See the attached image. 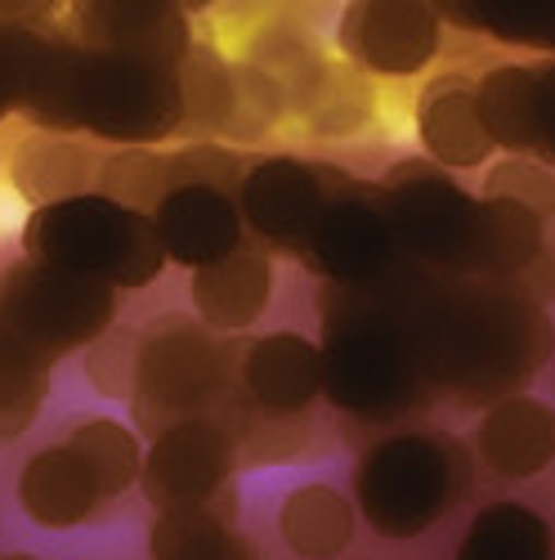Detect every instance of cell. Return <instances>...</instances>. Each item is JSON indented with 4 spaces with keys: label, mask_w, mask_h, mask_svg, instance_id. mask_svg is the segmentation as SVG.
<instances>
[{
    "label": "cell",
    "mask_w": 555,
    "mask_h": 560,
    "mask_svg": "<svg viewBox=\"0 0 555 560\" xmlns=\"http://www.w3.org/2000/svg\"><path fill=\"white\" fill-rule=\"evenodd\" d=\"M408 332L430 395L480 412L506 395H524L555 354L551 314L501 278L430 269Z\"/></svg>",
    "instance_id": "obj_1"
},
{
    "label": "cell",
    "mask_w": 555,
    "mask_h": 560,
    "mask_svg": "<svg viewBox=\"0 0 555 560\" xmlns=\"http://www.w3.org/2000/svg\"><path fill=\"white\" fill-rule=\"evenodd\" d=\"M422 265L399 260L367 288H322V404L358 427L399 431L422 417L435 395L412 350V301L426 283Z\"/></svg>",
    "instance_id": "obj_2"
},
{
    "label": "cell",
    "mask_w": 555,
    "mask_h": 560,
    "mask_svg": "<svg viewBox=\"0 0 555 560\" xmlns=\"http://www.w3.org/2000/svg\"><path fill=\"white\" fill-rule=\"evenodd\" d=\"M475 493V453L448 431L399 427L354 462V506L377 538L412 542Z\"/></svg>",
    "instance_id": "obj_3"
},
{
    "label": "cell",
    "mask_w": 555,
    "mask_h": 560,
    "mask_svg": "<svg viewBox=\"0 0 555 560\" xmlns=\"http://www.w3.org/2000/svg\"><path fill=\"white\" fill-rule=\"evenodd\" d=\"M23 256L63 273L99 278L117 292H144L166 269L153 220L108 194H81L55 207H36L23 224Z\"/></svg>",
    "instance_id": "obj_4"
},
{
    "label": "cell",
    "mask_w": 555,
    "mask_h": 560,
    "mask_svg": "<svg viewBox=\"0 0 555 560\" xmlns=\"http://www.w3.org/2000/svg\"><path fill=\"white\" fill-rule=\"evenodd\" d=\"M238 337H215L189 314H162L139 346V390L130 399L134 431L157 435L189 417H211L234 399Z\"/></svg>",
    "instance_id": "obj_5"
},
{
    "label": "cell",
    "mask_w": 555,
    "mask_h": 560,
    "mask_svg": "<svg viewBox=\"0 0 555 560\" xmlns=\"http://www.w3.org/2000/svg\"><path fill=\"white\" fill-rule=\"evenodd\" d=\"M76 130L113 149H157L184 139L179 68L76 45Z\"/></svg>",
    "instance_id": "obj_6"
},
{
    "label": "cell",
    "mask_w": 555,
    "mask_h": 560,
    "mask_svg": "<svg viewBox=\"0 0 555 560\" xmlns=\"http://www.w3.org/2000/svg\"><path fill=\"white\" fill-rule=\"evenodd\" d=\"M377 202L403 260L471 278L480 198L426 158H403L377 179Z\"/></svg>",
    "instance_id": "obj_7"
},
{
    "label": "cell",
    "mask_w": 555,
    "mask_h": 560,
    "mask_svg": "<svg viewBox=\"0 0 555 560\" xmlns=\"http://www.w3.org/2000/svg\"><path fill=\"white\" fill-rule=\"evenodd\" d=\"M117 301L121 292L99 278L63 273L27 256L0 273V318L50 363L95 346L117 323Z\"/></svg>",
    "instance_id": "obj_8"
},
{
    "label": "cell",
    "mask_w": 555,
    "mask_h": 560,
    "mask_svg": "<svg viewBox=\"0 0 555 560\" xmlns=\"http://www.w3.org/2000/svg\"><path fill=\"white\" fill-rule=\"evenodd\" d=\"M350 175L328 162H305V158H256L247 162L238 179V211L247 224V238L260 243L269 256H300L309 233L328 207V198L341 189Z\"/></svg>",
    "instance_id": "obj_9"
},
{
    "label": "cell",
    "mask_w": 555,
    "mask_h": 560,
    "mask_svg": "<svg viewBox=\"0 0 555 560\" xmlns=\"http://www.w3.org/2000/svg\"><path fill=\"white\" fill-rule=\"evenodd\" d=\"M448 23L430 0H350L336 19V50L367 81L426 77L444 55Z\"/></svg>",
    "instance_id": "obj_10"
},
{
    "label": "cell",
    "mask_w": 555,
    "mask_h": 560,
    "mask_svg": "<svg viewBox=\"0 0 555 560\" xmlns=\"http://www.w3.org/2000/svg\"><path fill=\"white\" fill-rule=\"evenodd\" d=\"M243 471L238 435L220 412L189 417L157 431L144 448V471H139V493L153 511L175 506H206L224 493H234V476Z\"/></svg>",
    "instance_id": "obj_11"
},
{
    "label": "cell",
    "mask_w": 555,
    "mask_h": 560,
    "mask_svg": "<svg viewBox=\"0 0 555 560\" xmlns=\"http://www.w3.org/2000/svg\"><path fill=\"white\" fill-rule=\"evenodd\" d=\"M296 260L328 288H367L377 278H386L403 256L381 215L377 184H363L350 175L328 198V207H322L309 243L300 247Z\"/></svg>",
    "instance_id": "obj_12"
},
{
    "label": "cell",
    "mask_w": 555,
    "mask_h": 560,
    "mask_svg": "<svg viewBox=\"0 0 555 560\" xmlns=\"http://www.w3.org/2000/svg\"><path fill=\"white\" fill-rule=\"evenodd\" d=\"M63 32L81 50L139 55L175 68L198 45L189 10L175 0H76L63 10Z\"/></svg>",
    "instance_id": "obj_13"
},
{
    "label": "cell",
    "mask_w": 555,
    "mask_h": 560,
    "mask_svg": "<svg viewBox=\"0 0 555 560\" xmlns=\"http://www.w3.org/2000/svg\"><path fill=\"white\" fill-rule=\"evenodd\" d=\"M234 399L260 417H314L322 404V350L305 332H264L234 359Z\"/></svg>",
    "instance_id": "obj_14"
},
{
    "label": "cell",
    "mask_w": 555,
    "mask_h": 560,
    "mask_svg": "<svg viewBox=\"0 0 555 560\" xmlns=\"http://www.w3.org/2000/svg\"><path fill=\"white\" fill-rule=\"evenodd\" d=\"M149 220L166 252V265H179L189 273L234 256L247 243L238 198L228 189H215V184H175Z\"/></svg>",
    "instance_id": "obj_15"
},
{
    "label": "cell",
    "mask_w": 555,
    "mask_h": 560,
    "mask_svg": "<svg viewBox=\"0 0 555 560\" xmlns=\"http://www.w3.org/2000/svg\"><path fill=\"white\" fill-rule=\"evenodd\" d=\"M475 466L493 480L506 485H529L546 466H555V404L538 399L533 390L506 395L488 404L471 435Z\"/></svg>",
    "instance_id": "obj_16"
},
{
    "label": "cell",
    "mask_w": 555,
    "mask_h": 560,
    "mask_svg": "<svg viewBox=\"0 0 555 560\" xmlns=\"http://www.w3.org/2000/svg\"><path fill=\"white\" fill-rule=\"evenodd\" d=\"M14 502L36 529H50V534L81 529L108 506L104 489L68 444H45L19 466Z\"/></svg>",
    "instance_id": "obj_17"
},
{
    "label": "cell",
    "mask_w": 555,
    "mask_h": 560,
    "mask_svg": "<svg viewBox=\"0 0 555 560\" xmlns=\"http://www.w3.org/2000/svg\"><path fill=\"white\" fill-rule=\"evenodd\" d=\"M273 296V256L260 243H243L234 256H224L206 269H193L189 301L193 318L215 337H243L264 318Z\"/></svg>",
    "instance_id": "obj_18"
},
{
    "label": "cell",
    "mask_w": 555,
    "mask_h": 560,
    "mask_svg": "<svg viewBox=\"0 0 555 560\" xmlns=\"http://www.w3.org/2000/svg\"><path fill=\"white\" fill-rule=\"evenodd\" d=\"M416 139H422V158L448 175L488 171L497 149L480 121L475 81H467L461 72L435 77L422 104H416Z\"/></svg>",
    "instance_id": "obj_19"
},
{
    "label": "cell",
    "mask_w": 555,
    "mask_h": 560,
    "mask_svg": "<svg viewBox=\"0 0 555 560\" xmlns=\"http://www.w3.org/2000/svg\"><path fill=\"white\" fill-rule=\"evenodd\" d=\"M104 162H108V153L85 135L32 130L10 153V184L36 211V207H55V202H68L81 194H99Z\"/></svg>",
    "instance_id": "obj_20"
},
{
    "label": "cell",
    "mask_w": 555,
    "mask_h": 560,
    "mask_svg": "<svg viewBox=\"0 0 555 560\" xmlns=\"http://www.w3.org/2000/svg\"><path fill=\"white\" fill-rule=\"evenodd\" d=\"M149 560H260L238 529V498L224 493L206 506L157 511L149 529Z\"/></svg>",
    "instance_id": "obj_21"
},
{
    "label": "cell",
    "mask_w": 555,
    "mask_h": 560,
    "mask_svg": "<svg viewBox=\"0 0 555 560\" xmlns=\"http://www.w3.org/2000/svg\"><path fill=\"white\" fill-rule=\"evenodd\" d=\"M475 104L480 121L493 139V149L506 158H538L542 162V135H538V63H493L475 77Z\"/></svg>",
    "instance_id": "obj_22"
},
{
    "label": "cell",
    "mask_w": 555,
    "mask_h": 560,
    "mask_svg": "<svg viewBox=\"0 0 555 560\" xmlns=\"http://www.w3.org/2000/svg\"><path fill=\"white\" fill-rule=\"evenodd\" d=\"M358 534V506L336 485H296L278 506V538L296 560H341Z\"/></svg>",
    "instance_id": "obj_23"
},
{
    "label": "cell",
    "mask_w": 555,
    "mask_h": 560,
    "mask_svg": "<svg viewBox=\"0 0 555 560\" xmlns=\"http://www.w3.org/2000/svg\"><path fill=\"white\" fill-rule=\"evenodd\" d=\"M63 36V14L59 10H10L0 5V126L23 113L40 68L50 63L55 45Z\"/></svg>",
    "instance_id": "obj_24"
},
{
    "label": "cell",
    "mask_w": 555,
    "mask_h": 560,
    "mask_svg": "<svg viewBox=\"0 0 555 560\" xmlns=\"http://www.w3.org/2000/svg\"><path fill=\"white\" fill-rule=\"evenodd\" d=\"M243 59L256 63L260 72H269L278 81V90L287 95V108L296 117H305V108L314 104V95H318L322 81H328V72H332V59L322 55V45L305 27L283 23V19L260 27L251 36Z\"/></svg>",
    "instance_id": "obj_25"
},
{
    "label": "cell",
    "mask_w": 555,
    "mask_h": 560,
    "mask_svg": "<svg viewBox=\"0 0 555 560\" xmlns=\"http://www.w3.org/2000/svg\"><path fill=\"white\" fill-rule=\"evenodd\" d=\"M452 560H555V529L529 502L501 498L475 511Z\"/></svg>",
    "instance_id": "obj_26"
},
{
    "label": "cell",
    "mask_w": 555,
    "mask_h": 560,
    "mask_svg": "<svg viewBox=\"0 0 555 560\" xmlns=\"http://www.w3.org/2000/svg\"><path fill=\"white\" fill-rule=\"evenodd\" d=\"M542 238H546V220L533 215L529 207L480 198L471 278H501V283H511V278H520L538 260Z\"/></svg>",
    "instance_id": "obj_27"
},
{
    "label": "cell",
    "mask_w": 555,
    "mask_h": 560,
    "mask_svg": "<svg viewBox=\"0 0 555 560\" xmlns=\"http://www.w3.org/2000/svg\"><path fill=\"white\" fill-rule=\"evenodd\" d=\"M444 23L475 32L493 45H516L555 59V0H457L435 5Z\"/></svg>",
    "instance_id": "obj_28"
},
{
    "label": "cell",
    "mask_w": 555,
    "mask_h": 560,
    "mask_svg": "<svg viewBox=\"0 0 555 560\" xmlns=\"http://www.w3.org/2000/svg\"><path fill=\"white\" fill-rule=\"evenodd\" d=\"M63 444L85 462V471L95 476L108 502H117L121 493L139 485V471H144V435L117 422V417H81V422L68 427Z\"/></svg>",
    "instance_id": "obj_29"
},
{
    "label": "cell",
    "mask_w": 555,
    "mask_h": 560,
    "mask_svg": "<svg viewBox=\"0 0 555 560\" xmlns=\"http://www.w3.org/2000/svg\"><path fill=\"white\" fill-rule=\"evenodd\" d=\"M55 363L40 359L5 318H0V444L23 440L50 399Z\"/></svg>",
    "instance_id": "obj_30"
},
{
    "label": "cell",
    "mask_w": 555,
    "mask_h": 560,
    "mask_svg": "<svg viewBox=\"0 0 555 560\" xmlns=\"http://www.w3.org/2000/svg\"><path fill=\"white\" fill-rule=\"evenodd\" d=\"M179 90H184V139L220 144L228 108H234V59L198 40L179 68Z\"/></svg>",
    "instance_id": "obj_31"
},
{
    "label": "cell",
    "mask_w": 555,
    "mask_h": 560,
    "mask_svg": "<svg viewBox=\"0 0 555 560\" xmlns=\"http://www.w3.org/2000/svg\"><path fill=\"white\" fill-rule=\"evenodd\" d=\"M292 117L287 95L278 90V81L269 72H260L247 59H234V108H228V126H224V149H247V144H264V139Z\"/></svg>",
    "instance_id": "obj_32"
},
{
    "label": "cell",
    "mask_w": 555,
    "mask_h": 560,
    "mask_svg": "<svg viewBox=\"0 0 555 560\" xmlns=\"http://www.w3.org/2000/svg\"><path fill=\"white\" fill-rule=\"evenodd\" d=\"M373 117H377V90L350 63H332L328 81L305 108V126L318 139H354L358 130L373 126Z\"/></svg>",
    "instance_id": "obj_33"
},
{
    "label": "cell",
    "mask_w": 555,
    "mask_h": 560,
    "mask_svg": "<svg viewBox=\"0 0 555 560\" xmlns=\"http://www.w3.org/2000/svg\"><path fill=\"white\" fill-rule=\"evenodd\" d=\"M170 189H175L170 153H157V149H117V153H108L104 175H99V194H108L121 207L144 211V215H153V207Z\"/></svg>",
    "instance_id": "obj_34"
},
{
    "label": "cell",
    "mask_w": 555,
    "mask_h": 560,
    "mask_svg": "<svg viewBox=\"0 0 555 560\" xmlns=\"http://www.w3.org/2000/svg\"><path fill=\"white\" fill-rule=\"evenodd\" d=\"M139 346H144V328H126V323H113V328L81 350V377L85 386L104 395V399H117V404H130L134 390H139Z\"/></svg>",
    "instance_id": "obj_35"
},
{
    "label": "cell",
    "mask_w": 555,
    "mask_h": 560,
    "mask_svg": "<svg viewBox=\"0 0 555 560\" xmlns=\"http://www.w3.org/2000/svg\"><path fill=\"white\" fill-rule=\"evenodd\" d=\"M475 198H501V202H520L533 215L551 220L555 215V171L538 158H497L484 179H480V194Z\"/></svg>",
    "instance_id": "obj_36"
},
{
    "label": "cell",
    "mask_w": 555,
    "mask_h": 560,
    "mask_svg": "<svg viewBox=\"0 0 555 560\" xmlns=\"http://www.w3.org/2000/svg\"><path fill=\"white\" fill-rule=\"evenodd\" d=\"M538 135H542V162L555 171V59L538 63Z\"/></svg>",
    "instance_id": "obj_37"
},
{
    "label": "cell",
    "mask_w": 555,
    "mask_h": 560,
    "mask_svg": "<svg viewBox=\"0 0 555 560\" xmlns=\"http://www.w3.org/2000/svg\"><path fill=\"white\" fill-rule=\"evenodd\" d=\"M511 283L533 301V305H542V310H551V301H555V252H546V243H542V252H538V260L520 273V278H511Z\"/></svg>",
    "instance_id": "obj_38"
},
{
    "label": "cell",
    "mask_w": 555,
    "mask_h": 560,
    "mask_svg": "<svg viewBox=\"0 0 555 560\" xmlns=\"http://www.w3.org/2000/svg\"><path fill=\"white\" fill-rule=\"evenodd\" d=\"M542 243H546V252H555V215L546 220V238H542Z\"/></svg>",
    "instance_id": "obj_39"
},
{
    "label": "cell",
    "mask_w": 555,
    "mask_h": 560,
    "mask_svg": "<svg viewBox=\"0 0 555 560\" xmlns=\"http://www.w3.org/2000/svg\"><path fill=\"white\" fill-rule=\"evenodd\" d=\"M5 560H40V556H5Z\"/></svg>",
    "instance_id": "obj_40"
},
{
    "label": "cell",
    "mask_w": 555,
    "mask_h": 560,
    "mask_svg": "<svg viewBox=\"0 0 555 560\" xmlns=\"http://www.w3.org/2000/svg\"><path fill=\"white\" fill-rule=\"evenodd\" d=\"M0 560H5V556H0Z\"/></svg>",
    "instance_id": "obj_41"
}]
</instances>
